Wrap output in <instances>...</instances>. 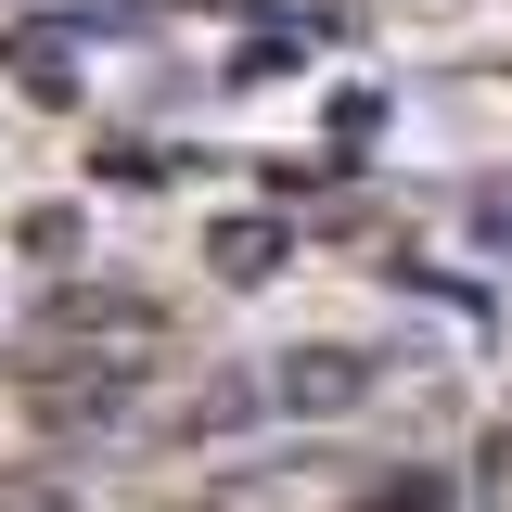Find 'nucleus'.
Returning a JSON list of instances; mask_svg holds the SVG:
<instances>
[{"label":"nucleus","instance_id":"obj_1","mask_svg":"<svg viewBox=\"0 0 512 512\" xmlns=\"http://www.w3.org/2000/svg\"><path fill=\"white\" fill-rule=\"evenodd\" d=\"M372 397V359L359 346H295L282 359V410H359Z\"/></svg>","mask_w":512,"mask_h":512},{"label":"nucleus","instance_id":"obj_2","mask_svg":"<svg viewBox=\"0 0 512 512\" xmlns=\"http://www.w3.org/2000/svg\"><path fill=\"white\" fill-rule=\"evenodd\" d=\"M269 256H282L269 218H231V231H218V269H231V282H269Z\"/></svg>","mask_w":512,"mask_h":512},{"label":"nucleus","instance_id":"obj_3","mask_svg":"<svg viewBox=\"0 0 512 512\" xmlns=\"http://www.w3.org/2000/svg\"><path fill=\"white\" fill-rule=\"evenodd\" d=\"M0 512H64V500H52V487H26V500H0Z\"/></svg>","mask_w":512,"mask_h":512}]
</instances>
